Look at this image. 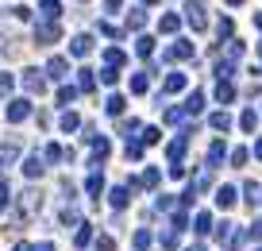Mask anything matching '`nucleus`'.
Segmentation results:
<instances>
[{
	"label": "nucleus",
	"mask_w": 262,
	"mask_h": 251,
	"mask_svg": "<svg viewBox=\"0 0 262 251\" xmlns=\"http://www.w3.org/2000/svg\"><path fill=\"white\" fill-rule=\"evenodd\" d=\"M4 116H8L12 124H19V120H27V116H31V105H27V101H12V105L4 108Z\"/></svg>",
	"instance_id": "0eeeda50"
},
{
	"label": "nucleus",
	"mask_w": 262,
	"mask_h": 251,
	"mask_svg": "<svg viewBox=\"0 0 262 251\" xmlns=\"http://www.w3.org/2000/svg\"><path fill=\"white\" fill-rule=\"evenodd\" d=\"M135 50H139V58H150V54H155V39H147V35H143V39L135 43Z\"/></svg>",
	"instance_id": "72a5a7b5"
},
{
	"label": "nucleus",
	"mask_w": 262,
	"mask_h": 251,
	"mask_svg": "<svg viewBox=\"0 0 262 251\" xmlns=\"http://www.w3.org/2000/svg\"><path fill=\"white\" fill-rule=\"evenodd\" d=\"M247 159H251L247 147H235V151H231V166H247Z\"/></svg>",
	"instance_id": "e433bc0d"
},
{
	"label": "nucleus",
	"mask_w": 262,
	"mask_h": 251,
	"mask_svg": "<svg viewBox=\"0 0 262 251\" xmlns=\"http://www.w3.org/2000/svg\"><path fill=\"white\" fill-rule=\"evenodd\" d=\"M100 81H104V85H116V81H120V70H108L104 66V70H100Z\"/></svg>",
	"instance_id": "c03bdc74"
},
{
	"label": "nucleus",
	"mask_w": 262,
	"mask_h": 251,
	"mask_svg": "<svg viewBox=\"0 0 262 251\" xmlns=\"http://www.w3.org/2000/svg\"><path fill=\"white\" fill-rule=\"evenodd\" d=\"M208 128H212V131H228V128H231V116L220 108V112H212V116H208Z\"/></svg>",
	"instance_id": "f3484780"
},
{
	"label": "nucleus",
	"mask_w": 262,
	"mask_h": 251,
	"mask_svg": "<svg viewBox=\"0 0 262 251\" xmlns=\"http://www.w3.org/2000/svg\"><path fill=\"white\" fill-rule=\"evenodd\" d=\"M12 85H16V78H12V73H0V97H8Z\"/></svg>",
	"instance_id": "37998d69"
},
{
	"label": "nucleus",
	"mask_w": 262,
	"mask_h": 251,
	"mask_svg": "<svg viewBox=\"0 0 262 251\" xmlns=\"http://www.w3.org/2000/svg\"><path fill=\"white\" fill-rule=\"evenodd\" d=\"M224 155H228V147H224V139H216V143L208 147V162H205V166H208V170H216V166H220V159H224Z\"/></svg>",
	"instance_id": "9b49d317"
},
{
	"label": "nucleus",
	"mask_w": 262,
	"mask_h": 251,
	"mask_svg": "<svg viewBox=\"0 0 262 251\" xmlns=\"http://www.w3.org/2000/svg\"><path fill=\"white\" fill-rule=\"evenodd\" d=\"M123 151H127V159H143V143H139V139H127Z\"/></svg>",
	"instance_id": "ea45409f"
},
{
	"label": "nucleus",
	"mask_w": 262,
	"mask_h": 251,
	"mask_svg": "<svg viewBox=\"0 0 262 251\" xmlns=\"http://www.w3.org/2000/svg\"><path fill=\"white\" fill-rule=\"evenodd\" d=\"M39 16H42V24H54L62 16V4L58 0H39Z\"/></svg>",
	"instance_id": "6e6552de"
},
{
	"label": "nucleus",
	"mask_w": 262,
	"mask_h": 251,
	"mask_svg": "<svg viewBox=\"0 0 262 251\" xmlns=\"http://www.w3.org/2000/svg\"><path fill=\"white\" fill-rule=\"evenodd\" d=\"M35 43H39V47L58 43V24H35Z\"/></svg>",
	"instance_id": "7ed1b4c3"
},
{
	"label": "nucleus",
	"mask_w": 262,
	"mask_h": 251,
	"mask_svg": "<svg viewBox=\"0 0 262 251\" xmlns=\"http://www.w3.org/2000/svg\"><path fill=\"white\" fill-rule=\"evenodd\" d=\"M258 73H262V70H258Z\"/></svg>",
	"instance_id": "e2e57ef3"
},
{
	"label": "nucleus",
	"mask_w": 262,
	"mask_h": 251,
	"mask_svg": "<svg viewBox=\"0 0 262 251\" xmlns=\"http://www.w3.org/2000/svg\"><path fill=\"white\" fill-rule=\"evenodd\" d=\"M85 189H89L93 197H100V194H104V178H100V174L93 170V174H89V182H85Z\"/></svg>",
	"instance_id": "bb28decb"
},
{
	"label": "nucleus",
	"mask_w": 262,
	"mask_h": 251,
	"mask_svg": "<svg viewBox=\"0 0 262 251\" xmlns=\"http://www.w3.org/2000/svg\"><path fill=\"white\" fill-rule=\"evenodd\" d=\"M228 4H231V8H239V4H243V0H228Z\"/></svg>",
	"instance_id": "bf43d9fd"
},
{
	"label": "nucleus",
	"mask_w": 262,
	"mask_h": 251,
	"mask_svg": "<svg viewBox=\"0 0 262 251\" xmlns=\"http://www.w3.org/2000/svg\"><path fill=\"white\" fill-rule=\"evenodd\" d=\"M185 147H189V128L181 131V136H173V139H170V147H166V159H170V162H181Z\"/></svg>",
	"instance_id": "f03ea898"
},
{
	"label": "nucleus",
	"mask_w": 262,
	"mask_h": 251,
	"mask_svg": "<svg viewBox=\"0 0 262 251\" xmlns=\"http://www.w3.org/2000/svg\"><path fill=\"white\" fill-rule=\"evenodd\" d=\"M254 159H262V136L254 139Z\"/></svg>",
	"instance_id": "864d4df0"
},
{
	"label": "nucleus",
	"mask_w": 262,
	"mask_h": 251,
	"mask_svg": "<svg viewBox=\"0 0 262 251\" xmlns=\"http://www.w3.org/2000/svg\"><path fill=\"white\" fill-rule=\"evenodd\" d=\"M35 251H54V243H50V240H42V243H39Z\"/></svg>",
	"instance_id": "5fc2aeb1"
},
{
	"label": "nucleus",
	"mask_w": 262,
	"mask_h": 251,
	"mask_svg": "<svg viewBox=\"0 0 262 251\" xmlns=\"http://www.w3.org/2000/svg\"><path fill=\"white\" fill-rule=\"evenodd\" d=\"M127 201H131V189L127 186H112V189H108V205H112L116 213L127 209Z\"/></svg>",
	"instance_id": "39448f33"
},
{
	"label": "nucleus",
	"mask_w": 262,
	"mask_h": 251,
	"mask_svg": "<svg viewBox=\"0 0 262 251\" xmlns=\"http://www.w3.org/2000/svg\"><path fill=\"white\" fill-rule=\"evenodd\" d=\"M108 151H112V143H108V139H93V159H89L93 170H100V162L108 159Z\"/></svg>",
	"instance_id": "423d86ee"
},
{
	"label": "nucleus",
	"mask_w": 262,
	"mask_h": 251,
	"mask_svg": "<svg viewBox=\"0 0 262 251\" xmlns=\"http://www.w3.org/2000/svg\"><path fill=\"white\" fill-rule=\"evenodd\" d=\"M143 24H147V12H143V8H135V12L127 16V27H135V31H139Z\"/></svg>",
	"instance_id": "c9c22d12"
},
{
	"label": "nucleus",
	"mask_w": 262,
	"mask_h": 251,
	"mask_svg": "<svg viewBox=\"0 0 262 251\" xmlns=\"http://www.w3.org/2000/svg\"><path fill=\"white\" fill-rule=\"evenodd\" d=\"M216 101H220V105L235 101V85H231V81H216Z\"/></svg>",
	"instance_id": "6ab92c4d"
},
{
	"label": "nucleus",
	"mask_w": 262,
	"mask_h": 251,
	"mask_svg": "<svg viewBox=\"0 0 262 251\" xmlns=\"http://www.w3.org/2000/svg\"><path fill=\"white\" fill-rule=\"evenodd\" d=\"M123 62H127V54H123L120 47H108L104 50V66H108V70H116V66H123Z\"/></svg>",
	"instance_id": "dca6fc26"
},
{
	"label": "nucleus",
	"mask_w": 262,
	"mask_h": 251,
	"mask_svg": "<svg viewBox=\"0 0 262 251\" xmlns=\"http://www.w3.org/2000/svg\"><path fill=\"white\" fill-rule=\"evenodd\" d=\"M24 89L27 93H42V89H47V78H42L39 70H27L24 73Z\"/></svg>",
	"instance_id": "1a4fd4ad"
},
{
	"label": "nucleus",
	"mask_w": 262,
	"mask_h": 251,
	"mask_svg": "<svg viewBox=\"0 0 262 251\" xmlns=\"http://www.w3.org/2000/svg\"><path fill=\"white\" fill-rule=\"evenodd\" d=\"M216 205H220V209H231V205H235V189L220 186V189H216Z\"/></svg>",
	"instance_id": "412c9836"
},
{
	"label": "nucleus",
	"mask_w": 262,
	"mask_h": 251,
	"mask_svg": "<svg viewBox=\"0 0 262 251\" xmlns=\"http://www.w3.org/2000/svg\"><path fill=\"white\" fill-rule=\"evenodd\" d=\"M19 159V143L12 139V143H0V166H8V162Z\"/></svg>",
	"instance_id": "4468645a"
},
{
	"label": "nucleus",
	"mask_w": 262,
	"mask_h": 251,
	"mask_svg": "<svg viewBox=\"0 0 262 251\" xmlns=\"http://www.w3.org/2000/svg\"><path fill=\"white\" fill-rule=\"evenodd\" d=\"M12 197H16V194H12V186H8L4 178H0V213H4V209L12 205Z\"/></svg>",
	"instance_id": "2f4dec72"
},
{
	"label": "nucleus",
	"mask_w": 262,
	"mask_h": 251,
	"mask_svg": "<svg viewBox=\"0 0 262 251\" xmlns=\"http://www.w3.org/2000/svg\"><path fill=\"white\" fill-rule=\"evenodd\" d=\"M77 89L93 93V89H97V73H93V70H81V73H77Z\"/></svg>",
	"instance_id": "b1692460"
},
{
	"label": "nucleus",
	"mask_w": 262,
	"mask_h": 251,
	"mask_svg": "<svg viewBox=\"0 0 262 251\" xmlns=\"http://www.w3.org/2000/svg\"><path fill=\"white\" fill-rule=\"evenodd\" d=\"M173 209V197H158V213H170Z\"/></svg>",
	"instance_id": "3c124183"
},
{
	"label": "nucleus",
	"mask_w": 262,
	"mask_h": 251,
	"mask_svg": "<svg viewBox=\"0 0 262 251\" xmlns=\"http://www.w3.org/2000/svg\"><path fill=\"white\" fill-rule=\"evenodd\" d=\"M158 136H162L158 128H143V143H158Z\"/></svg>",
	"instance_id": "de8ad7c7"
},
{
	"label": "nucleus",
	"mask_w": 262,
	"mask_h": 251,
	"mask_svg": "<svg viewBox=\"0 0 262 251\" xmlns=\"http://www.w3.org/2000/svg\"><path fill=\"white\" fill-rule=\"evenodd\" d=\"M147 85H150V73H147V70L131 78V93H147Z\"/></svg>",
	"instance_id": "cd10ccee"
},
{
	"label": "nucleus",
	"mask_w": 262,
	"mask_h": 251,
	"mask_svg": "<svg viewBox=\"0 0 262 251\" xmlns=\"http://www.w3.org/2000/svg\"><path fill=\"white\" fill-rule=\"evenodd\" d=\"M143 4H158V0H143Z\"/></svg>",
	"instance_id": "052dcab7"
},
{
	"label": "nucleus",
	"mask_w": 262,
	"mask_h": 251,
	"mask_svg": "<svg viewBox=\"0 0 262 251\" xmlns=\"http://www.w3.org/2000/svg\"><path fill=\"white\" fill-rule=\"evenodd\" d=\"M147 247H150V232L139 228V232H135V251H147Z\"/></svg>",
	"instance_id": "58836bf2"
},
{
	"label": "nucleus",
	"mask_w": 262,
	"mask_h": 251,
	"mask_svg": "<svg viewBox=\"0 0 262 251\" xmlns=\"http://www.w3.org/2000/svg\"><path fill=\"white\" fill-rule=\"evenodd\" d=\"M254 27H258V31H262V12H258V16H254Z\"/></svg>",
	"instance_id": "4d7b16f0"
},
{
	"label": "nucleus",
	"mask_w": 262,
	"mask_h": 251,
	"mask_svg": "<svg viewBox=\"0 0 262 251\" xmlns=\"http://www.w3.org/2000/svg\"><path fill=\"white\" fill-rule=\"evenodd\" d=\"M77 128H81V116H77L74 108H70V112L62 116V131H77Z\"/></svg>",
	"instance_id": "c85d7f7f"
},
{
	"label": "nucleus",
	"mask_w": 262,
	"mask_h": 251,
	"mask_svg": "<svg viewBox=\"0 0 262 251\" xmlns=\"http://www.w3.org/2000/svg\"><path fill=\"white\" fill-rule=\"evenodd\" d=\"M193 228H196V236H205L208 228H212V217H208V213H196V224Z\"/></svg>",
	"instance_id": "f704fd0d"
},
{
	"label": "nucleus",
	"mask_w": 262,
	"mask_h": 251,
	"mask_svg": "<svg viewBox=\"0 0 262 251\" xmlns=\"http://www.w3.org/2000/svg\"><path fill=\"white\" fill-rule=\"evenodd\" d=\"M120 4L123 0H104V12H120Z\"/></svg>",
	"instance_id": "603ef678"
},
{
	"label": "nucleus",
	"mask_w": 262,
	"mask_h": 251,
	"mask_svg": "<svg viewBox=\"0 0 262 251\" xmlns=\"http://www.w3.org/2000/svg\"><path fill=\"white\" fill-rule=\"evenodd\" d=\"M158 27H162L166 35H173L181 27V16H173V12H162V20H158Z\"/></svg>",
	"instance_id": "4be33fe9"
},
{
	"label": "nucleus",
	"mask_w": 262,
	"mask_h": 251,
	"mask_svg": "<svg viewBox=\"0 0 262 251\" xmlns=\"http://www.w3.org/2000/svg\"><path fill=\"white\" fill-rule=\"evenodd\" d=\"M216 31H220V39H231V35H235V24H231V20L224 16L220 24H216Z\"/></svg>",
	"instance_id": "4c0bfd02"
},
{
	"label": "nucleus",
	"mask_w": 262,
	"mask_h": 251,
	"mask_svg": "<svg viewBox=\"0 0 262 251\" xmlns=\"http://www.w3.org/2000/svg\"><path fill=\"white\" fill-rule=\"evenodd\" d=\"M162 120H166V124H181V120H185V112H181V108H166Z\"/></svg>",
	"instance_id": "79ce46f5"
},
{
	"label": "nucleus",
	"mask_w": 262,
	"mask_h": 251,
	"mask_svg": "<svg viewBox=\"0 0 262 251\" xmlns=\"http://www.w3.org/2000/svg\"><path fill=\"white\" fill-rule=\"evenodd\" d=\"M181 112H185V116H201V112H205V93H196V89H193V97L181 105Z\"/></svg>",
	"instance_id": "9d476101"
},
{
	"label": "nucleus",
	"mask_w": 262,
	"mask_h": 251,
	"mask_svg": "<svg viewBox=\"0 0 262 251\" xmlns=\"http://www.w3.org/2000/svg\"><path fill=\"white\" fill-rule=\"evenodd\" d=\"M89 240H93V228H89V224H77V232H74V243H77V247H85Z\"/></svg>",
	"instance_id": "7c9ffc66"
},
{
	"label": "nucleus",
	"mask_w": 262,
	"mask_h": 251,
	"mask_svg": "<svg viewBox=\"0 0 262 251\" xmlns=\"http://www.w3.org/2000/svg\"><path fill=\"white\" fill-rule=\"evenodd\" d=\"M77 101V89L74 85H62V89H58V105H74Z\"/></svg>",
	"instance_id": "473e14b6"
},
{
	"label": "nucleus",
	"mask_w": 262,
	"mask_h": 251,
	"mask_svg": "<svg viewBox=\"0 0 262 251\" xmlns=\"http://www.w3.org/2000/svg\"><path fill=\"white\" fill-rule=\"evenodd\" d=\"M93 243H97V251H116L112 236H97V240H93Z\"/></svg>",
	"instance_id": "a18cd8bd"
},
{
	"label": "nucleus",
	"mask_w": 262,
	"mask_h": 251,
	"mask_svg": "<svg viewBox=\"0 0 262 251\" xmlns=\"http://www.w3.org/2000/svg\"><path fill=\"white\" fill-rule=\"evenodd\" d=\"M89 50H93V39H89V35H77V39L70 43V54H74V58H85Z\"/></svg>",
	"instance_id": "f8f14e48"
},
{
	"label": "nucleus",
	"mask_w": 262,
	"mask_h": 251,
	"mask_svg": "<svg viewBox=\"0 0 262 251\" xmlns=\"http://www.w3.org/2000/svg\"><path fill=\"white\" fill-rule=\"evenodd\" d=\"M181 89H185V73H170L162 81V93H181Z\"/></svg>",
	"instance_id": "aec40b11"
},
{
	"label": "nucleus",
	"mask_w": 262,
	"mask_h": 251,
	"mask_svg": "<svg viewBox=\"0 0 262 251\" xmlns=\"http://www.w3.org/2000/svg\"><path fill=\"white\" fill-rule=\"evenodd\" d=\"M243 197H247V205H262V186H258V182H247Z\"/></svg>",
	"instance_id": "5701e85b"
},
{
	"label": "nucleus",
	"mask_w": 262,
	"mask_h": 251,
	"mask_svg": "<svg viewBox=\"0 0 262 251\" xmlns=\"http://www.w3.org/2000/svg\"><path fill=\"white\" fill-rule=\"evenodd\" d=\"M16 251H35V247H31V243H16Z\"/></svg>",
	"instance_id": "6e6d98bb"
},
{
	"label": "nucleus",
	"mask_w": 262,
	"mask_h": 251,
	"mask_svg": "<svg viewBox=\"0 0 262 251\" xmlns=\"http://www.w3.org/2000/svg\"><path fill=\"white\" fill-rule=\"evenodd\" d=\"M247 236H251V240H262V220H254V224L247 228Z\"/></svg>",
	"instance_id": "09e8293b"
},
{
	"label": "nucleus",
	"mask_w": 262,
	"mask_h": 251,
	"mask_svg": "<svg viewBox=\"0 0 262 251\" xmlns=\"http://www.w3.org/2000/svg\"><path fill=\"white\" fill-rule=\"evenodd\" d=\"M166 58H193V43H189V39H178L170 50H166Z\"/></svg>",
	"instance_id": "ddd939ff"
},
{
	"label": "nucleus",
	"mask_w": 262,
	"mask_h": 251,
	"mask_svg": "<svg viewBox=\"0 0 262 251\" xmlns=\"http://www.w3.org/2000/svg\"><path fill=\"white\" fill-rule=\"evenodd\" d=\"M158 243H162V247H178V232H173V228H166V232L158 236Z\"/></svg>",
	"instance_id": "a19ab883"
},
{
	"label": "nucleus",
	"mask_w": 262,
	"mask_h": 251,
	"mask_svg": "<svg viewBox=\"0 0 262 251\" xmlns=\"http://www.w3.org/2000/svg\"><path fill=\"white\" fill-rule=\"evenodd\" d=\"M58 159H66V147H58V143L42 147V162H58Z\"/></svg>",
	"instance_id": "a878e982"
},
{
	"label": "nucleus",
	"mask_w": 262,
	"mask_h": 251,
	"mask_svg": "<svg viewBox=\"0 0 262 251\" xmlns=\"http://www.w3.org/2000/svg\"><path fill=\"white\" fill-rule=\"evenodd\" d=\"M100 35H104V39H120V27H112V24H100Z\"/></svg>",
	"instance_id": "49530a36"
},
{
	"label": "nucleus",
	"mask_w": 262,
	"mask_h": 251,
	"mask_svg": "<svg viewBox=\"0 0 262 251\" xmlns=\"http://www.w3.org/2000/svg\"><path fill=\"white\" fill-rule=\"evenodd\" d=\"M104 108H108V116H120L123 112V97H120V93H112V97L104 101Z\"/></svg>",
	"instance_id": "c756f323"
},
{
	"label": "nucleus",
	"mask_w": 262,
	"mask_h": 251,
	"mask_svg": "<svg viewBox=\"0 0 262 251\" xmlns=\"http://www.w3.org/2000/svg\"><path fill=\"white\" fill-rule=\"evenodd\" d=\"M216 240H220V243L231 240V224H220V228H216Z\"/></svg>",
	"instance_id": "8fccbe9b"
},
{
	"label": "nucleus",
	"mask_w": 262,
	"mask_h": 251,
	"mask_svg": "<svg viewBox=\"0 0 262 251\" xmlns=\"http://www.w3.org/2000/svg\"><path fill=\"white\" fill-rule=\"evenodd\" d=\"M185 24L193 27V31H205L208 12H205V4H201V0H189V4H185Z\"/></svg>",
	"instance_id": "f257e3e1"
},
{
	"label": "nucleus",
	"mask_w": 262,
	"mask_h": 251,
	"mask_svg": "<svg viewBox=\"0 0 262 251\" xmlns=\"http://www.w3.org/2000/svg\"><path fill=\"white\" fill-rule=\"evenodd\" d=\"M116 131H120L123 139H135V136H139V131H143V124L135 120V116H131V120H120V128H116Z\"/></svg>",
	"instance_id": "2eb2a0df"
},
{
	"label": "nucleus",
	"mask_w": 262,
	"mask_h": 251,
	"mask_svg": "<svg viewBox=\"0 0 262 251\" xmlns=\"http://www.w3.org/2000/svg\"><path fill=\"white\" fill-rule=\"evenodd\" d=\"M258 251H262V243H258Z\"/></svg>",
	"instance_id": "680f3d73"
},
{
	"label": "nucleus",
	"mask_w": 262,
	"mask_h": 251,
	"mask_svg": "<svg viewBox=\"0 0 262 251\" xmlns=\"http://www.w3.org/2000/svg\"><path fill=\"white\" fill-rule=\"evenodd\" d=\"M66 66H70V62H66V58H50V62H47V73H50V78H54V81H62L66 78Z\"/></svg>",
	"instance_id": "a211bd4d"
},
{
	"label": "nucleus",
	"mask_w": 262,
	"mask_h": 251,
	"mask_svg": "<svg viewBox=\"0 0 262 251\" xmlns=\"http://www.w3.org/2000/svg\"><path fill=\"white\" fill-rule=\"evenodd\" d=\"M239 128H243V131H254V128H258V112H254V108H243V116H239Z\"/></svg>",
	"instance_id": "393cba45"
},
{
	"label": "nucleus",
	"mask_w": 262,
	"mask_h": 251,
	"mask_svg": "<svg viewBox=\"0 0 262 251\" xmlns=\"http://www.w3.org/2000/svg\"><path fill=\"white\" fill-rule=\"evenodd\" d=\"M185 251H205V247H201V243H193V247H185Z\"/></svg>",
	"instance_id": "13d9d810"
},
{
	"label": "nucleus",
	"mask_w": 262,
	"mask_h": 251,
	"mask_svg": "<svg viewBox=\"0 0 262 251\" xmlns=\"http://www.w3.org/2000/svg\"><path fill=\"white\" fill-rule=\"evenodd\" d=\"M42 170H47V162H42V155L35 151V155H27V162H24V178H42Z\"/></svg>",
	"instance_id": "20e7f679"
}]
</instances>
